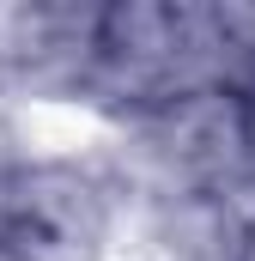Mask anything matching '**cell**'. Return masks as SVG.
Masks as SVG:
<instances>
[{"mask_svg": "<svg viewBox=\"0 0 255 261\" xmlns=\"http://www.w3.org/2000/svg\"><path fill=\"white\" fill-rule=\"evenodd\" d=\"M249 219L225 195H164L134 206L128 225V261H243Z\"/></svg>", "mask_w": 255, "mask_h": 261, "instance_id": "cell-2", "label": "cell"}, {"mask_svg": "<svg viewBox=\"0 0 255 261\" xmlns=\"http://www.w3.org/2000/svg\"><path fill=\"white\" fill-rule=\"evenodd\" d=\"M237 97H243V158H249V176H255V79Z\"/></svg>", "mask_w": 255, "mask_h": 261, "instance_id": "cell-5", "label": "cell"}, {"mask_svg": "<svg viewBox=\"0 0 255 261\" xmlns=\"http://www.w3.org/2000/svg\"><path fill=\"white\" fill-rule=\"evenodd\" d=\"M24 164H31V110L24 97L0 91V182H12Z\"/></svg>", "mask_w": 255, "mask_h": 261, "instance_id": "cell-4", "label": "cell"}, {"mask_svg": "<svg viewBox=\"0 0 255 261\" xmlns=\"http://www.w3.org/2000/svg\"><path fill=\"white\" fill-rule=\"evenodd\" d=\"M213 24H219L225 49L243 67V85H249L255 79V0H213ZM243 85H237V91H243Z\"/></svg>", "mask_w": 255, "mask_h": 261, "instance_id": "cell-3", "label": "cell"}, {"mask_svg": "<svg viewBox=\"0 0 255 261\" xmlns=\"http://www.w3.org/2000/svg\"><path fill=\"white\" fill-rule=\"evenodd\" d=\"M243 261H255V219H249V231H243Z\"/></svg>", "mask_w": 255, "mask_h": 261, "instance_id": "cell-6", "label": "cell"}, {"mask_svg": "<svg viewBox=\"0 0 255 261\" xmlns=\"http://www.w3.org/2000/svg\"><path fill=\"white\" fill-rule=\"evenodd\" d=\"M12 225H18V237H31L43 249L110 261L128 243L134 200L116 182L104 146H91V152H37L12 176Z\"/></svg>", "mask_w": 255, "mask_h": 261, "instance_id": "cell-1", "label": "cell"}]
</instances>
